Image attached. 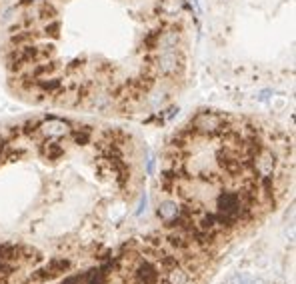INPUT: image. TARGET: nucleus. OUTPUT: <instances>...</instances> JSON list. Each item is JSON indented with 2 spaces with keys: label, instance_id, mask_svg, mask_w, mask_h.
<instances>
[{
  "label": "nucleus",
  "instance_id": "4",
  "mask_svg": "<svg viewBox=\"0 0 296 284\" xmlns=\"http://www.w3.org/2000/svg\"><path fill=\"white\" fill-rule=\"evenodd\" d=\"M252 166L256 170V176L262 178H272L274 168H276V154L272 152V148H264L256 154V158L252 160Z\"/></svg>",
  "mask_w": 296,
  "mask_h": 284
},
{
  "label": "nucleus",
  "instance_id": "6",
  "mask_svg": "<svg viewBox=\"0 0 296 284\" xmlns=\"http://www.w3.org/2000/svg\"><path fill=\"white\" fill-rule=\"evenodd\" d=\"M156 214H158V218H160L162 222L170 224V222H174L176 218H180L182 206H180L178 202H174V200H164V202H160V204L156 206Z\"/></svg>",
  "mask_w": 296,
  "mask_h": 284
},
{
  "label": "nucleus",
  "instance_id": "14",
  "mask_svg": "<svg viewBox=\"0 0 296 284\" xmlns=\"http://www.w3.org/2000/svg\"><path fill=\"white\" fill-rule=\"evenodd\" d=\"M28 2H42V0H28Z\"/></svg>",
  "mask_w": 296,
  "mask_h": 284
},
{
  "label": "nucleus",
  "instance_id": "7",
  "mask_svg": "<svg viewBox=\"0 0 296 284\" xmlns=\"http://www.w3.org/2000/svg\"><path fill=\"white\" fill-rule=\"evenodd\" d=\"M188 282H190V272L186 268H182L180 264H174V266L166 268V272L158 284H188Z\"/></svg>",
  "mask_w": 296,
  "mask_h": 284
},
{
  "label": "nucleus",
  "instance_id": "2",
  "mask_svg": "<svg viewBox=\"0 0 296 284\" xmlns=\"http://www.w3.org/2000/svg\"><path fill=\"white\" fill-rule=\"evenodd\" d=\"M72 128L74 126L68 120L50 116V118H44L42 122H36L34 136H38L40 140H62V138L70 136Z\"/></svg>",
  "mask_w": 296,
  "mask_h": 284
},
{
  "label": "nucleus",
  "instance_id": "9",
  "mask_svg": "<svg viewBox=\"0 0 296 284\" xmlns=\"http://www.w3.org/2000/svg\"><path fill=\"white\" fill-rule=\"evenodd\" d=\"M146 204H148V196H146V192H142V196H140V204H138V208H136V216H140V214L146 210Z\"/></svg>",
  "mask_w": 296,
  "mask_h": 284
},
{
  "label": "nucleus",
  "instance_id": "5",
  "mask_svg": "<svg viewBox=\"0 0 296 284\" xmlns=\"http://www.w3.org/2000/svg\"><path fill=\"white\" fill-rule=\"evenodd\" d=\"M66 270H70V260L64 258V256H56V258H52L50 262H48L44 268L36 270L34 278L36 280H50V278H56V276L64 274Z\"/></svg>",
  "mask_w": 296,
  "mask_h": 284
},
{
  "label": "nucleus",
  "instance_id": "1",
  "mask_svg": "<svg viewBox=\"0 0 296 284\" xmlns=\"http://www.w3.org/2000/svg\"><path fill=\"white\" fill-rule=\"evenodd\" d=\"M228 116H224L222 112H214V110H200L190 122V128L196 134H204V136H212V134H224L230 128L226 126Z\"/></svg>",
  "mask_w": 296,
  "mask_h": 284
},
{
  "label": "nucleus",
  "instance_id": "3",
  "mask_svg": "<svg viewBox=\"0 0 296 284\" xmlns=\"http://www.w3.org/2000/svg\"><path fill=\"white\" fill-rule=\"evenodd\" d=\"M132 278H134V282H140V284H158L160 268L148 256H140L136 260V264L132 266Z\"/></svg>",
  "mask_w": 296,
  "mask_h": 284
},
{
  "label": "nucleus",
  "instance_id": "13",
  "mask_svg": "<svg viewBox=\"0 0 296 284\" xmlns=\"http://www.w3.org/2000/svg\"><path fill=\"white\" fill-rule=\"evenodd\" d=\"M252 284H264L262 280H252Z\"/></svg>",
  "mask_w": 296,
  "mask_h": 284
},
{
  "label": "nucleus",
  "instance_id": "12",
  "mask_svg": "<svg viewBox=\"0 0 296 284\" xmlns=\"http://www.w3.org/2000/svg\"><path fill=\"white\" fill-rule=\"evenodd\" d=\"M270 96V92L268 90H264V92H260V96H258V100H266Z\"/></svg>",
  "mask_w": 296,
  "mask_h": 284
},
{
  "label": "nucleus",
  "instance_id": "10",
  "mask_svg": "<svg viewBox=\"0 0 296 284\" xmlns=\"http://www.w3.org/2000/svg\"><path fill=\"white\" fill-rule=\"evenodd\" d=\"M146 172L148 174L154 172V156H148V160H146Z\"/></svg>",
  "mask_w": 296,
  "mask_h": 284
},
{
  "label": "nucleus",
  "instance_id": "11",
  "mask_svg": "<svg viewBox=\"0 0 296 284\" xmlns=\"http://www.w3.org/2000/svg\"><path fill=\"white\" fill-rule=\"evenodd\" d=\"M238 284H252V280L246 276V274H240V278H238Z\"/></svg>",
  "mask_w": 296,
  "mask_h": 284
},
{
  "label": "nucleus",
  "instance_id": "8",
  "mask_svg": "<svg viewBox=\"0 0 296 284\" xmlns=\"http://www.w3.org/2000/svg\"><path fill=\"white\" fill-rule=\"evenodd\" d=\"M40 150L48 158H58V156L64 154V146L60 144V140H42Z\"/></svg>",
  "mask_w": 296,
  "mask_h": 284
}]
</instances>
